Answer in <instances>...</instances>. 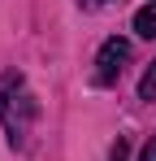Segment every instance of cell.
I'll use <instances>...</instances> for the list:
<instances>
[{"mask_svg":"<svg viewBox=\"0 0 156 161\" xmlns=\"http://www.w3.org/2000/svg\"><path fill=\"white\" fill-rule=\"evenodd\" d=\"M139 96L143 100H156V61H152V70L143 74V83H139Z\"/></svg>","mask_w":156,"mask_h":161,"instance_id":"4","label":"cell"},{"mask_svg":"<svg viewBox=\"0 0 156 161\" xmlns=\"http://www.w3.org/2000/svg\"><path fill=\"white\" fill-rule=\"evenodd\" d=\"M35 113H39V109L30 100V92L22 87V74H4V79H0V118H4V126H9V144L22 148L26 126H30Z\"/></svg>","mask_w":156,"mask_h":161,"instance_id":"1","label":"cell"},{"mask_svg":"<svg viewBox=\"0 0 156 161\" xmlns=\"http://www.w3.org/2000/svg\"><path fill=\"white\" fill-rule=\"evenodd\" d=\"M78 4H87V9H96V4H100V0H78Z\"/></svg>","mask_w":156,"mask_h":161,"instance_id":"7","label":"cell"},{"mask_svg":"<svg viewBox=\"0 0 156 161\" xmlns=\"http://www.w3.org/2000/svg\"><path fill=\"white\" fill-rule=\"evenodd\" d=\"M139 161H156V139L148 144V148H143V153H139Z\"/></svg>","mask_w":156,"mask_h":161,"instance_id":"6","label":"cell"},{"mask_svg":"<svg viewBox=\"0 0 156 161\" xmlns=\"http://www.w3.org/2000/svg\"><path fill=\"white\" fill-rule=\"evenodd\" d=\"M108 161H130V139H126V135H117V144H113Z\"/></svg>","mask_w":156,"mask_h":161,"instance_id":"5","label":"cell"},{"mask_svg":"<svg viewBox=\"0 0 156 161\" xmlns=\"http://www.w3.org/2000/svg\"><path fill=\"white\" fill-rule=\"evenodd\" d=\"M134 31H139L143 39H156V4H143V9L134 13Z\"/></svg>","mask_w":156,"mask_h":161,"instance_id":"3","label":"cell"},{"mask_svg":"<svg viewBox=\"0 0 156 161\" xmlns=\"http://www.w3.org/2000/svg\"><path fill=\"white\" fill-rule=\"evenodd\" d=\"M126 65H130V44L126 39H104L100 44V57H96V83L100 87H113V83L126 74Z\"/></svg>","mask_w":156,"mask_h":161,"instance_id":"2","label":"cell"}]
</instances>
